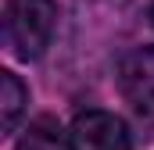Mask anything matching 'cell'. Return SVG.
I'll return each instance as SVG.
<instances>
[{
  "mask_svg": "<svg viewBox=\"0 0 154 150\" xmlns=\"http://www.w3.org/2000/svg\"><path fill=\"white\" fill-rule=\"evenodd\" d=\"M57 22L54 0H7L4 4V36L14 57L32 61L47 50Z\"/></svg>",
  "mask_w": 154,
  "mask_h": 150,
  "instance_id": "cell-1",
  "label": "cell"
},
{
  "mask_svg": "<svg viewBox=\"0 0 154 150\" xmlns=\"http://www.w3.org/2000/svg\"><path fill=\"white\" fill-rule=\"evenodd\" d=\"M29 104V89L22 86V79L14 72H0V122H4V132H11L18 125V118L25 114Z\"/></svg>",
  "mask_w": 154,
  "mask_h": 150,
  "instance_id": "cell-5",
  "label": "cell"
},
{
  "mask_svg": "<svg viewBox=\"0 0 154 150\" xmlns=\"http://www.w3.org/2000/svg\"><path fill=\"white\" fill-rule=\"evenodd\" d=\"M151 18H154V4H151Z\"/></svg>",
  "mask_w": 154,
  "mask_h": 150,
  "instance_id": "cell-6",
  "label": "cell"
},
{
  "mask_svg": "<svg viewBox=\"0 0 154 150\" xmlns=\"http://www.w3.org/2000/svg\"><path fill=\"white\" fill-rule=\"evenodd\" d=\"M118 89L136 114L154 118V46L133 50L118 64Z\"/></svg>",
  "mask_w": 154,
  "mask_h": 150,
  "instance_id": "cell-2",
  "label": "cell"
},
{
  "mask_svg": "<svg viewBox=\"0 0 154 150\" xmlns=\"http://www.w3.org/2000/svg\"><path fill=\"white\" fill-rule=\"evenodd\" d=\"M72 150H129L125 122L111 111H82L68 129Z\"/></svg>",
  "mask_w": 154,
  "mask_h": 150,
  "instance_id": "cell-3",
  "label": "cell"
},
{
  "mask_svg": "<svg viewBox=\"0 0 154 150\" xmlns=\"http://www.w3.org/2000/svg\"><path fill=\"white\" fill-rule=\"evenodd\" d=\"M18 150H72V140H68V132L57 125V118L39 114V118L29 122V129L22 132Z\"/></svg>",
  "mask_w": 154,
  "mask_h": 150,
  "instance_id": "cell-4",
  "label": "cell"
}]
</instances>
